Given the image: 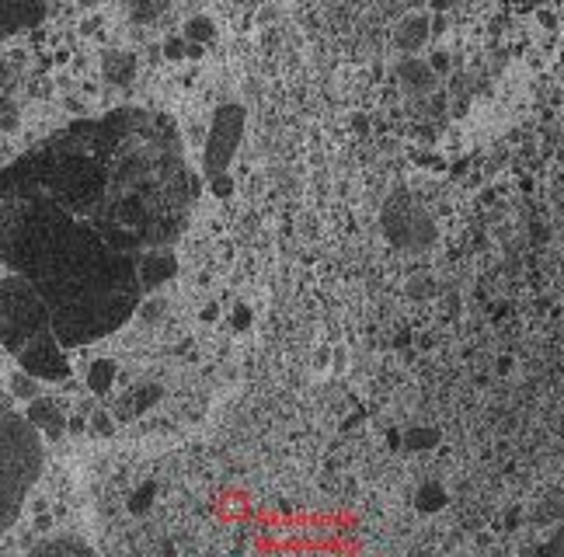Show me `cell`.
Instances as JSON below:
<instances>
[{
  "instance_id": "obj_13",
  "label": "cell",
  "mask_w": 564,
  "mask_h": 557,
  "mask_svg": "<svg viewBox=\"0 0 564 557\" xmlns=\"http://www.w3.org/2000/svg\"><path fill=\"white\" fill-rule=\"evenodd\" d=\"M182 35L185 42H195V45H209L216 39V21L209 14H192L185 25H182Z\"/></svg>"
},
{
  "instance_id": "obj_9",
  "label": "cell",
  "mask_w": 564,
  "mask_h": 557,
  "mask_svg": "<svg viewBox=\"0 0 564 557\" xmlns=\"http://www.w3.org/2000/svg\"><path fill=\"white\" fill-rule=\"evenodd\" d=\"M42 18H45V4H4V11H0L4 35L25 32V28H39Z\"/></svg>"
},
{
  "instance_id": "obj_20",
  "label": "cell",
  "mask_w": 564,
  "mask_h": 557,
  "mask_svg": "<svg viewBox=\"0 0 564 557\" xmlns=\"http://www.w3.org/2000/svg\"><path fill=\"white\" fill-rule=\"evenodd\" d=\"M116 428H119V418H111L108 411H94V415H91V432H94V435L108 439V435H116Z\"/></svg>"
},
{
  "instance_id": "obj_22",
  "label": "cell",
  "mask_w": 564,
  "mask_h": 557,
  "mask_svg": "<svg viewBox=\"0 0 564 557\" xmlns=\"http://www.w3.org/2000/svg\"><path fill=\"white\" fill-rule=\"evenodd\" d=\"M160 49H164V60H185L188 42H185V35H167V39L160 42Z\"/></svg>"
},
{
  "instance_id": "obj_6",
  "label": "cell",
  "mask_w": 564,
  "mask_h": 557,
  "mask_svg": "<svg viewBox=\"0 0 564 557\" xmlns=\"http://www.w3.org/2000/svg\"><path fill=\"white\" fill-rule=\"evenodd\" d=\"M175 272H178V258L171 251L157 248V251L140 254V286H143V293H157L167 278H175Z\"/></svg>"
},
{
  "instance_id": "obj_17",
  "label": "cell",
  "mask_w": 564,
  "mask_h": 557,
  "mask_svg": "<svg viewBox=\"0 0 564 557\" xmlns=\"http://www.w3.org/2000/svg\"><path fill=\"white\" fill-rule=\"evenodd\" d=\"M167 303L164 296H150V300H140V307H136V317L147 324V327H153V324H160L164 317H167Z\"/></svg>"
},
{
  "instance_id": "obj_19",
  "label": "cell",
  "mask_w": 564,
  "mask_h": 557,
  "mask_svg": "<svg viewBox=\"0 0 564 557\" xmlns=\"http://www.w3.org/2000/svg\"><path fill=\"white\" fill-rule=\"evenodd\" d=\"M160 401V386L157 383H143V386H136L133 390V408H136V418L147 411V408H153Z\"/></svg>"
},
{
  "instance_id": "obj_34",
  "label": "cell",
  "mask_w": 564,
  "mask_h": 557,
  "mask_svg": "<svg viewBox=\"0 0 564 557\" xmlns=\"http://www.w3.org/2000/svg\"><path fill=\"white\" fill-rule=\"evenodd\" d=\"M352 126H356V133H366V129H369V119H366V116H356Z\"/></svg>"
},
{
  "instance_id": "obj_32",
  "label": "cell",
  "mask_w": 564,
  "mask_h": 557,
  "mask_svg": "<svg viewBox=\"0 0 564 557\" xmlns=\"http://www.w3.org/2000/svg\"><path fill=\"white\" fill-rule=\"evenodd\" d=\"M49 526H52V516L39 512V519H35V529H39V533H49Z\"/></svg>"
},
{
  "instance_id": "obj_31",
  "label": "cell",
  "mask_w": 564,
  "mask_h": 557,
  "mask_svg": "<svg viewBox=\"0 0 564 557\" xmlns=\"http://www.w3.org/2000/svg\"><path fill=\"white\" fill-rule=\"evenodd\" d=\"M202 49H206V45H195V42H188V49H185V60H202Z\"/></svg>"
},
{
  "instance_id": "obj_24",
  "label": "cell",
  "mask_w": 564,
  "mask_h": 557,
  "mask_svg": "<svg viewBox=\"0 0 564 557\" xmlns=\"http://www.w3.org/2000/svg\"><path fill=\"white\" fill-rule=\"evenodd\" d=\"M408 293L411 296H432L435 293V283H432V278H425V275H418L415 283H408Z\"/></svg>"
},
{
  "instance_id": "obj_33",
  "label": "cell",
  "mask_w": 564,
  "mask_h": 557,
  "mask_svg": "<svg viewBox=\"0 0 564 557\" xmlns=\"http://www.w3.org/2000/svg\"><path fill=\"white\" fill-rule=\"evenodd\" d=\"M84 428H87L84 415H74V418H70V432H84Z\"/></svg>"
},
{
  "instance_id": "obj_14",
  "label": "cell",
  "mask_w": 564,
  "mask_h": 557,
  "mask_svg": "<svg viewBox=\"0 0 564 557\" xmlns=\"http://www.w3.org/2000/svg\"><path fill=\"white\" fill-rule=\"evenodd\" d=\"M8 386H11V394L18 397V401H35V397H42L39 394V376H32L28 369H18V373H11V380H8Z\"/></svg>"
},
{
  "instance_id": "obj_12",
  "label": "cell",
  "mask_w": 564,
  "mask_h": 557,
  "mask_svg": "<svg viewBox=\"0 0 564 557\" xmlns=\"http://www.w3.org/2000/svg\"><path fill=\"white\" fill-rule=\"evenodd\" d=\"M116 376H119V366L111 359H91L87 369H84V383H87V390L94 397H105L111 390V383H116Z\"/></svg>"
},
{
  "instance_id": "obj_27",
  "label": "cell",
  "mask_w": 564,
  "mask_h": 557,
  "mask_svg": "<svg viewBox=\"0 0 564 557\" xmlns=\"http://www.w3.org/2000/svg\"><path fill=\"white\" fill-rule=\"evenodd\" d=\"M429 67H432L435 74H446V70H449V52H442V49H439V52H432Z\"/></svg>"
},
{
  "instance_id": "obj_25",
  "label": "cell",
  "mask_w": 564,
  "mask_h": 557,
  "mask_svg": "<svg viewBox=\"0 0 564 557\" xmlns=\"http://www.w3.org/2000/svg\"><path fill=\"white\" fill-rule=\"evenodd\" d=\"M18 129V105L4 98V133H14Z\"/></svg>"
},
{
  "instance_id": "obj_16",
  "label": "cell",
  "mask_w": 564,
  "mask_h": 557,
  "mask_svg": "<svg viewBox=\"0 0 564 557\" xmlns=\"http://www.w3.org/2000/svg\"><path fill=\"white\" fill-rule=\"evenodd\" d=\"M91 547L84 540H74V536H56V540H45V543H35L32 554H87Z\"/></svg>"
},
{
  "instance_id": "obj_7",
  "label": "cell",
  "mask_w": 564,
  "mask_h": 557,
  "mask_svg": "<svg viewBox=\"0 0 564 557\" xmlns=\"http://www.w3.org/2000/svg\"><path fill=\"white\" fill-rule=\"evenodd\" d=\"M25 415H28V422H32L45 439H52V442H56V439H63V432L70 428V422L63 418L60 404L49 401V397H35V401H28Z\"/></svg>"
},
{
  "instance_id": "obj_15",
  "label": "cell",
  "mask_w": 564,
  "mask_h": 557,
  "mask_svg": "<svg viewBox=\"0 0 564 557\" xmlns=\"http://www.w3.org/2000/svg\"><path fill=\"white\" fill-rule=\"evenodd\" d=\"M446 491H442V484H435V481H429V484H422L418 488V494H415V505H418V512H439L442 505H446Z\"/></svg>"
},
{
  "instance_id": "obj_18",
  "label": "cell",
  "mask_w": 564,
  "mask_h": 557,
  "mask_svg": "<svg viewBox=\"0 0 564 557\" xmlns=\"http://www.w3.org/2000/svg\"><path fill=\"white\" fill-rule=\"evenodd\" d=\"M401 442H404V450H432V446L439 442V432L435 428H411L408 435H401Z\"/></svg>"
},
{
  "instance_id": "obj_35",
  "label": "cell",
  "mask_w": 564,
  "mask_h": 557,
  "mask_svg": "<svg viewBox=\"0 0 564 557\" xmlns=\"http://www.w3.org/2000/svg\"><path fill=\"white\" fill-rule=\"evenodd\" d=\"M536 18H540L547 28H554V14H550V11H536Z\"/></svg>"
},
{
  "instance_id": "obj_21",
  "label": "cell",
  "mask_w": 564,
  "mask_h": 557,
  "mask_svg": "<svg viewBox=\"0 0 564 557\" xmlns=\"http://www.w3.org/2000/svg\"><path fill=\"white\" fill-rule=\"evenodd\" d=\"M153 491H157L153 484H143V488H136V494L129 498V512H133V516H143V512L150 509V501H153Z\"/></svg>"
},
{
  "instance_id": "obj_10",
  "label": "cell",
  "mask_w": 564,
  "mask_h": 557,
  "mask_svg": "<svg viewBox=\"0 0 564 557\" xmlns=\"http://www.w3.org/2000/svg\"><path fill=\"white\" fill-rule=\"evenodd\" d=\"M398 77H401V84L408 87V91H415V94H429L432 87H435V70L425 63V60H401L398 63Z\"/></svg>"
},
{
  "instance_id": "obj_8",
  "label": "cell",
  "mask_w": 564,
  "mask_h": 557,
  "mask_svg": "<svg viewBox=\"0 0 564 557\" xmlns=\"http://www.w3.org/2000/svg\"><path fill=\"white\" fill-rule=\"evenodd\" d=\"M136 70H140L136 52H129V49H108V52H101V77L108 84L126 87V84H133Z\"/></svg>"
},
{
  "instance_id": "obj_28",
  "label": "cell",
  "mask_w": 564,
  "mask_h": 557,
  "mask_svg": "<svg viewBox=\"0 0 564 557\" xmlns=\"http://www.w3.org/2000/svg\"><path fill=\"white\" fill-rule=\"evenodd\" d=\"M160 11H164L160 4H147V8H133V18H140V21L147 18V21H150V18H157Z\"/></svg>"
},
{
  "instance_id": "obj_23",
  "label": "cell",
  "mask_w": 564,
  "mask_h": 557,
  "mask_svg": "<svg viewBox=\"0 0 564 557\" xmlns=\"http://www.w3.org/2000/svg\"><path fill=\"white\" fill-rule=\"evenodd\" d=\"M209 192H213L216 199H230V195H234V178H230V171L213 175V178H209Z\"/></svg>"
},
{
  "instance_id": "obj_5",
  "label": "cell",
  "mask_w": 564,
  "mask_h": 557,
  "mask_svg": "<svg viewBox=\"0 0 564 557\" xmlns=\"http://www.w3.org/2000/svg\"><path fill=\"white\" fill-rule=\"evenodd\" d=\"M18 366L28 369V373L39 376V380H49V383H63V380H70V362H67L63 345H60V338H56L52 331L35 334V338L18 352Z\"/></svg>"
},
{
  "instance_id": "obj_29",
  "label": "cell",
  "mask_w": 564,
  "mask_h": 557,
  "mask_svg": "<svg viewBox=\"0 0 564 557\" xmlns=\"http://www.w3.org/2000/svg\"><path fill=\"white\" fill-rule=\"evenodd\" d=\"M543 550H550V554H564V526H561V529L547 540V547H543Z\"/></svg>"
},
{
  "instance_id": "obj_30",
  "label": "cell",
  "mask_w": 564,
  "mask_h": 557,
  "mask_svg": "<svg viewBox=\"0 0 564 557\" xmlns=\"http://www.w3.org/2000/svg\"><path fill=\"white\" fill-rule=\"evenodd\" d=\"M216 317H219V307H216V303H206V307H202V320H206V324H213Z\"/></svg>"
},
{
  "instance_id": "obj_4",
  "label": "cell",
  "mask_w": 564,
  "mask_h": 557,
  "mask_svg": "<svg viewBox=\"0 0 564 557\" xmlns=\"http://www.w3.org/2000/svg\"><path fill=\"white\" fill-rule=\"evenodd\" d=\"M383 227H387V237L398 244V248H425V244L435 241L432 219H429L408 195H398V199L387 202V209H383Z\"/></svg>"
},
{
  "instance_id": "obj_2",
  "label": "cell",
  "mask_w": 564,
  "mask_h": 557,
  "mask_svg": "<svg viewBox=\"0 0 564 557\" xmlns=\"http://www.w3.org/2000/svg\"><path fill=\"white\" fill-rule=\"evenodd\" d=\"M42 331H52V310L35 290V283L18 272L4 275V324H0L4 352L18 356Z\"/></svg>"
},
{
  "instance_id": "obj_11",
  "label": "cell",
  "mask_w": 564,
  "mask_h": 557,
  "mask_svg": "<svg viewBox=\"0 0 564 557\" xmlns=\"http://www.w3.org/2000/svg\"><path fill=\"white\" fill-rule=\"evenodd\" d=\"M429 39V18L425 14H408L401 18L398 32H393V45L404 49V52H418Z\"/></svg>"
},
{
  "instance_id": "obj_1",
  "label": "cell",
  "mask_w": 564,
  "mask_h": 557,
  "mask_svg": "<svg viewBox=\"0 0 564 557\" xmlns=\"http://www.w3.org/2000/svg\"><path fill=\"white\" fill-rule=\"evenodd\" d=\"M0 432H4V488H0V526H14L21 501L28 494V488L39 481L42 474V439L39 428L28 422V415H14L4 408V422H0Z\"/></svg>"
},
{
  "instance_id": "obj_3",
  "label": "cell",
  "mask_w": 564,
  "mask_h": 557,
  "mask_svg": "<svg viewBox=\"0 0 564 557\" xmlns=\"http://www.w3.org/2000/svg\"><path fill=\"white\" fill-rule=\"evenodd\" d=\"M244 136V105L227 101L213 111V126H209V140H206V153H202V167L206 175H223L230 171V160L241 146Z\"/></svg>"
},
{
  "instance_id": "obj_26",
  "label": "cell",
  "mask_w": 564,
  "mask_h": 557,
  "mask_svg": "<svg viewBox=\"0 0 564 557\" xmlns=\"http://www.w3.org/2000/svg\"><path fill=\"white\" fill-rule=\"evenodd\" d=\"M230 324H234V331H248V324H251V310L241 303L237 310H234V317H230Z\"/></svg>"
}]
</instances>
